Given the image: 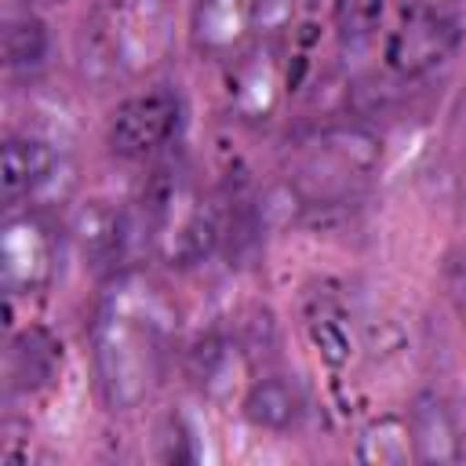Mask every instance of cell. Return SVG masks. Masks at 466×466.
Instances as JSON below:
<instances>
[{
    "mask_svg": "<svg viewBox=\"0 0 466 466\" xmlns=\"http://www.w3.org/2000/svg\"><path fill=\"white\" fill-rule=\"evenodd\" d=\"M178 124H182L178 91H171L167 84H157V87L127 95L113 109L109 127H106V142L124 160H146L149 153H157L171 142Z\"/></svg>",
    "mask_w": 466,
    "mask_h": 466,
    "instance_id": "2",
    "label": "cell"
},
{
    "mask_svg": "<svg viewBox=\"0 0 466 466\" xmlns=\"http://www.w3.org/2000/svg\"><path fill=\"white\" fill-rule=\"evenodd\" d=\"M55 269V237L36 215H11L0 237V273L11 295L40 291Z\"/></svg>",
    "mask_w": 466,
    "mask_h": 466,
    "instance_id": "5",
    "label": "cell"
},
{
    "mask_svg": "<svg viewBox=\"0 0 466 466\" xmlns=\"http://www.w3.org/2000/svg\"><path fill=\"white\" fill-rule=\"evenodd\" d=\"M116 226H120V208L106 200H87L73 211L69 233L76 237L80 251L91 262H109L113 266V244H116Z\"/></svg>",
    "mask_w": 466,
    "mask_h": 466,
    "instance_id": "13",
    "label": "cell"
},
{
    "mask_svg": "<svg viewBox=\"0 0 466 466\" xmlns=\"http://www.w3.org/2000/svg\"><path fill=\"white\" fill-rule=\"evenodd\" d=\"M448 295H451V306H455L459 324L466 328V262H455L448 269Z\"/></svg>",
    "mask_w": 466,
    "mask_h": 466,
    "instance_id": "16",
    "label": "cell"
},
{
    "mask_svg": "<svg viewBox=\"0 0 466 466\" xmlns=\"http://www.w3.org/2000/svg\"><path fill=\"white\" fill-rule=\"evenodd\" d=\"M408 430H411V448H415L419 462H437L441 466V462H459L466 455L459 415L433 390H422V393L411 397V404H408Z\"/></svg>",
    "mask_w": 466,
    "mask_h": 466,
    "instance_id": "6",
    "label": "cell"
},
{
    "mask_svg": "<svg viewBox=\"0 0 466 466\" xmlns=\"http://www.w3.org/2000/svg\"><path fill=\"white\" fill-rule=\"evenodd\" d=\"M62 350L44 328H25L7 342L4 375L11 393H36L58 379Z\"/></svg>",
    "mask_w": 466,
    "mask_h": 466,
    "instance_id": "8",
    "label": "cell"
},
{
    "mask_svg": "<svg viewBox=\"0 0 466 466\" xmlns=\"http://www.w3.org/2000/svg\"><path fill=\"white\" fill-rule=\"evenodd\" d=\"M284 15L288 0H197L193 44L211 58H226Z\"/></svg>",
    "mask_w": 466,
    "mask_h": 466,
    "instance_id": "3",
    "label": "cell"
},
{
    "mask_svg": "<svg viewBox=\"0 0 466 466\" xmlns=\"http://www.w3.org/2000/svg\"><path fill=\"white\" fill-rule=\"evenodd\" d=\"M240 411L251 426L269 430V433H284V430L299 426V419L306 411V393L291 375H262L248 386Z\"/></svg>",
    "mask_w": 466,
    "mask_h": 466,
    "instance_id": "9",
    "label": "cell"
},
{
    "mask_svg": "<svg viewBox=\"0 0 466 466\" xmlns=\"http://www.w3.org/2000/svg\"><path fill=\"white\" fill-rule=\"evenodd\" d=\"M462 44V18L459 15H404V22L386 40V66L404 76H426L444 66Z\"/></svg>",
    "mask_w": 466,
    "mask_h": 466,
    "instance_id": "4",
    "label": "cell"
},
{
    "mask_svg": "<svg viewBox=\"0 0 466 466\" xmlns=\"http://www.w3.org/2000/svg\"><path fill=\"white\" fill-rule=\"evenodd\" d=\"M357 459L360 462H379V466H397V462L415 459L408 419L382 415V419L368 422L357 437Z\"/></svg>",
    "mask_w": 466,
    "mask_h": 466,
    "instance_id": "14",
    "label": "cell"
},
{
    "mask_svg": "<svg viewBox=\"0 0 466 466\" xmlns=\"http://www.w3.org/2000/svg\"><path fill=\"white\" fill-rule=\"evenodd\" d=\"M462 0H404V15H455Z\"/></svg>",
    "mask_w": 466,
    "mask_h": 466,
    "instance_id": "17",
    "label": "cell"
},
{
    "mask_svg": "<svg viewBox=\"0 0 466 466\" xmlns=\"http://www.w3.org/2000/svg\"><path fill=\"white\" fill-rule=\"evenodd\" d=\"M335 22L342 40L368 44L382 22V0H335Z\"/></svg>",
    "mask_w": 466,
    "mask_h": 466,
    "instance_id": "15",
    "label": "cell"
},
{
    "mask_svg": "<svg viewBox=\"0 0 466 466\" xmlns=\"http://www.w3.org/2000/svg\"><path fill=\"white\" fill-rule=\"evenodd\" d=\"M95 382L109 411H135L160 375V328L131 302L102 306L91 328Z\"/></svg>",
    "mask_w": 466,
    "mask_h": 466,
    "instance_id": "1",
    "label": "cell"
},
{
    "mask_svg": "<svg viewBox=\"0 0 466 466\" xmlns=\"http://www.w3.org/2000/svg\"><path fill=\"white\" fill-rule=\"evenodd\" d=\"M233 368H237V346L218 331L200 335L186 353V371L193 386L204 393H222L229 386Z\"/></svg>",
    "mask_w": 466,
    "mask_h": 466,
    "instance_id": "12",
    "label": "cell"
},
{
    "mask_svg": "<svg viewBox=\"0 0 466 466\" xmlns=\"http://www.w3.org/2000/svg\"><path fill=\"white\" fill-rule=\"evenodd\" d=\"M455 131L466 142V91H462V102H459V113H455Z\"/></svg>",
    "mask_w": 466,
    "mask_h": 466,
    "instance_id": "18",
    "label": "cell"
},
{
    "mask_svg": "<svg viewBox=\"0 0 466 466\" xmlns=\"http://www.w3.org/2000/svg\"><path fill=\"white\" fill-rule=\"evenodd\" d=\"M306 331L317 346V353L331 364V368H342L350 357H353V328L342 313V306L328 295H317L309 306H306Z\"/></svg>",
    "mask_w": 466,
    "mask_h": 466,
    "instance_id": "11",
    "label": "cell"
},
{
    "mask_svg": "<svg viewBox=\"0 0 466 466\" xmlns=\"http://www.w3.org/2000/svg\"><path fill=\"white\" fill-rule=\"evenodd\" d=\"M55 146L40 135H11L0 149V197L4 204H18L22 197L36 193L55 175Z\"/></svg>",
    "mask_w": 466,
    "mask_h": 466,
    "instance_id": "7",
    "label": "cell"
},
{
    "mask_svg": "<svg viewBox=\"0 0 466 466\" xmlns=\"http://www.w3.org/2000/svg\"><path fill=\"white\" fill-rule=\"evenodd\" d=\"M4 66L15 76H29L47 66L51 58V29L33 11H15L4 18Z\"/></svg>",
    "mask_w": 466,
    "mask_h": 466,
    "instance_id": "10",
    "label": "cell"
}]
</instances>
